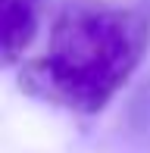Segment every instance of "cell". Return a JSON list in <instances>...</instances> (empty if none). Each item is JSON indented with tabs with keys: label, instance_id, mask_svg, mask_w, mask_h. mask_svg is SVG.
<instances>
[{
	"label": "cell",
	"instance_id": "cell-1",
	"mask_svg": "<svg viewBox=\"0 0 150 153\" xmlns=\"http://www.w3.org/2000/svg\"><path fill=\"white\" fill-rule=\"evenodd\" d=\"M150 44V19L113 0H75L53 19L47 50L19 72L44 103L94 116L125 88Z\"/></svg>",
	"mask_w": 150,
	"mask_h": 153
},
{
	"label": "cell",
	"instance_id": "cell-2",
	"mask_svg": "<svg viewBox=\"0 0 150 153\" xmlns=\"http://www.w3.org/2000/svg\"><path fill=\"white\" fill-rule=\"evenodd\" d=\"M44 0H0V66H10L35 41Z\"/></svg>",
	"mask_w": 150,
	"mask_h": 153
},
{
	"label": "cell",
	"instance_id": "cell-3",
	"mask_svg": "<svg viewBox=\"0 0 150 153\" xmlns=\"http://www.w3.org/2000/svg\"><path fill=\"white\" fill-rule=\"evenodd\" d=\"M122 128H125L128 141L150 150V81H144L131 91L125 113H122Z\"/></svg>",
	"mask_w": 150,
	"mask_h": 153
}]
</instances>
